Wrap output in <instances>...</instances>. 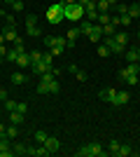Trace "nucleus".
Segmentation results:
<instances>
[{"instance_id": "1", "label": "nucleus", "mask_w": 140, "mask_h": 157, "mask_svg": "<svg viewBox=\"0 0 140 157\" xmlns=\"http://www.w3.org/2000/svg\"><path fill=\"white\" fill-rule=\"evenodd\" d=\"M63 19L82 21L84 19V7H82L80 2H66V5H63Z\"/></svg>"}, {"instance_id": "2", "label": "nucleus", "mask_w": 140, "mask_h": 157, "mask_svg": "<svg viewBox=\"0 0 140 157\" xmlns=\"http://www.w3.org/2000/svg\"><path fill=\"white\" fill-rule=\"evenodd\" d=\"M63 5H66V2H54V5L47 10V21H49V24L56 26V24L63 21Z\"/></svg>"}, {"instance_id": "3", "label": "nucleus", "mask_w": 140, "mask_h": 157, "mask_svg": "<svg viewBox=\"0 0 140 157\" xmlns=\"http://www.w3.org/2000/svg\"><path fill=\"white\" fill-rule=\"evenodd\" d=\"M77 155L80 157H100L103 155V145L100 143H89V145H84V148H80Z\"/></svg>"}, {"instance_id": "4", "label": "nucleus", "mask_w": 140, "mask_h": 157, "mask_svg": "<svg viewBox=\"0 0 140 157\" xmlns=\"http://www.w3.org/2000/svg\"><path fill=\"white\" fill-rule=\"evenodd\" d=\"M52 59H54V56H52V52H49V54H45L40 63H35V66H33V73L42 75V73H49V71H54V68H52Z\"/></svg>"}, {"instance_id": "5", "label": "nucleus", "mask_w": 140, "mask_h": 157, "mask_svg": "<svg viewBox=\"0 0 140 157\" xmlns=\"http://www.w3.org/2000/svg\"><path fill=\"white\" fill-rule=\"evenodd\" d=\"M26 35H28V38H38V35H40L38 17H35V14H28V17H26Z\"/></svg>"}, {"instance_id": "6", "label": "nucleus", "mask_w": 140, "mask_h": 157, "mask_svg": "<svg viewBox=\"0 0 140 157\" xmlns=\"http://www.w3.org/2000/svg\"><path fill=\"white\" fill-rule=\"evenodd\" d=\"M45 45L52 49V47H61V49H66L68 45V38H59V35H47L45 38Z\"/></svg>"}, {"instance_id": "7", "label": "nucleus", "mask_w": 140, "mask_h": 157, "mask_svg": "<svg viewBox=\"0 0 140 157\" xmlns=\"http://www.w3.org/2000/svg\"><path fill=\"white\" fill-rule=\"evenodd\" d=\"M103 40H105V47H107V49H110L112 54H124V52H126V47L119 45V42H117L112 35H110V38H103Z\"/></svg>"}, {"instance_id": "8", "label": "nucleus", "mask_w": 140, "mask_h": 157, "mask_svg": "<svg viewBox=\"0 0 140 157\" xmlns=\"http://www.w3.org/2000/svg\"><path fill=\"white\" fill-rule=\"evenodd\" d=\"M42 145H45L47 150H49V155H54V152H56V150H59V148H61L59 138H54V136H47V141H45V143H42Z\"/></svg>"}, {"instance_id": "9", "label": "nucleus", "mask_w": 140, "mask_h": 157, "mask_svg": "<svg viewBox=\"0 0 140 157\" xmlns=\"http://www.w3.org/2000/svg\"><path fill=\"white\" fill-rule=\"evenodd\" d=\"M98 96H100V101H105V103H112V105H114V101H117V92H114V89H103Z\"/></svg>"}, {"instance_id": "10", "label": "nucleus", "mask_w": 140, "mask_h": 157, "mask_svg": "<svg viewBox=\"0 0 140 157\" xmlns=\"http://www.w3.org/2000/svg\"><path fill=\"white\" fill-rule=\"evenodd\" d=\"M112 24L114 26H131V24H133V19H131V17H128V14H119V17H112Z\"/></svg>"}, {"instance_id": "11", "label": "nucleus", "mask_w": 140, "mask_h": 157, "mask_svg": "<svg viewBox=\"0 0 140 157\" xmlns=\"http://www.w3.org/2000/svg\"><path fill=\"white\" fill-rule=\"evenodd\" d=\"M100 38H103V26H100V24H93V28L89 31V40H91V42H98Z\"/></svg>"}, {"instance_id": "12", "label": "nucleus", "mask_w": 140, "mask_h": 157, "mask_svg": "<svg viewBox=\"0 0 140 157\" xmlns=\"http://www.w3.org/2000/svg\"><path fill=\"white\" fill-rule=\"evenodd\" d=\"M5 40H9V42H16V40H21L19 35H16V26H5Z\"/></svg>"}, {"instance_id": "13", "label": "nucleus", "mask_w": 140, "mask_h": 157, "mask_svg": "<svg viewBox=\"0 0 140 157\" xmlns=\"http://www.w3.org/2000/svg\"><path fill=\"white\" fill-rule=\"evenodd\" d=\"M23 117H26V115H23V113H19V110H12V113H9V122H12V124H16V127L23 122Z\"/></svg>"}, {"instance_id": "14", "label": "nucleus", "mask_w": 140, "mask_h": 157, "mask_svg": "<svg viewBox=\"0 0 140 157\" xmlns=\"http://www.w3.org/2000/svg\"><path fill=\"white\" fill-rule=\"evenodd\" d=\"M119 78L124 80V82H126V85H138V75H128V73H124V71H119Z\"/></svg>"}, {"instance_id": "15", "label": "nucleus", "mask_w": 140, "mask_h": 157, "mask_svg": "<svg viewBox=\"0 0 140 157\" xmlns=\"http://www.w3.org/2000/svg\"><path fill=\"white\" fill-rule=\"evenodd\" d=\"M128 17L131 19H140V2H131L128 5Z\"/></svg>"}, {"instance_id": "16", "label": "nucleus", "mask_w": 140, "mask_h": 157, "mask_svg": "<svg viewBox=\"0 0 140 157\" xmlns=\"http://www.w3.org/2000/svg\"><path fill=\"white\" fill-rule=\"evenodd\" d=\"M14 63L19 66V68H28V66H31V59H28V52H26V54H19Z\"/></svg>"}, {"instance_id": "17", "label": "nucleus", "mask_w": 140, "mask_h": 157, "mask_svg": "<svg viewBox=\"0 0 140 157\" xmlns=\"http://www.w3.org/2000/svg\"><path fill=\"white\" fill-rule=\"evenodd\" d=\"M126 61L128 63H140V56H138V52H135V49H126Z\"/></svg>"}, {"instance_id": "18", "label": "nucleus", "mask_w": 140, "mask_h": 157, "mask_svg": "<svg viewBox=\"0 0 140 157\" xmlns=\"http://www.w3.org/2000/svg\"><path fill=\"white\" fill-rule=\"evenodd\" d=\"M114 33H117V26H114L112 21L103 26V38H110V35H114Z\"/></svg>"}, {"instance_id": "19", "label": "nucleus", "mask_w": 140, "mask_h": 157, "mask_svg": "<svg viewBox=\"0 0 140 157\" xmlns=\"http://www.w3.org/2000/svg\"><path fill=\"white\" fill-rule=\"evenodd\" d=\"M93 28V21H89V19H82V24H80V31H82V35H89V31Z\"/></svg>"}, {"instance_id": "20", "label": "nucleus", "mask_w": 140, "mask_h": 157, "mask_svg": "<svg viewBox=\"0 0 140 157\" xmlns=\"http://www.w3.org/2000/svg\"><path fill=\"white\" fill-rule=\"evenodd\" d=\"M128 98H131V96H128L126 92H117V101H114V105H126Z\"/></svg>"}, {"instance_id": "21", "label": "nucleus", "mask_w": 140, "mask_h": 157, "mask_svg": "<svg viewBox=\"0 0 140 157\" xmlns=\"http://www.w3.org/2000/svg\"><path fill=\"white\" fill-rule=\"evenodd\" d=\"M16 134H19V129H16V124H9V127H5V136L12 141V138H16Z\"/></svg>"}, {"instance_id": "22", "label": "nucleus", "mask_w": 140, "mask_h": 157, "mask_svg": "<svg viewBox=\"0 0 140 157\" xmlns=\"http://www.w3.org/2000/svg\"><path fill=\"white\" fill-rule=\"evenodd\" d=\"M119 141H117V138H112V141H110V143H107V152H110V155H117V150H119Z\"/></svg>"}, {"instance_id": "23", "label": "nucleus", "mask_w": 140, "mask_h": 157, "mask_svg": "<svg viewBox=\"0 0 140 157\" xmlns=\"http://www.w3.org/2000/svg\"><path fill=\"white\" fill-rule=\"evenodd\" d=\"M42 56H45V54H40V52H28V59H31V66L40 63V61H42Z\"/></svg>"}, {"instance_id": "24", "label": "nucleus", "mask_w": 140, "mask_h": 157, "mask_svg": "<svg viewBox=\"0 0 140 157\" xmlns=\"http://www.w3.org/2000/svg\"><path fill=\"white\" fill-rule=\"evenodd\" d=\"M124 73H128V75H138V73H140V63H128L126 68H124Z\"/></svg>"}, {"instance_id": "25", "label": "nucleus", "mask_w": 140, "mask_h": 157, "mask_svg": "<svg viewBox=\"0 0 140 157\" xmlns=\"http://www.w3.org/2000/svg\"><path fill=\"white\" fill-rule=\"evenodd\" d=\"M110 21H112V17H110L107 12H98V24L100 26H105V24H110Z\"/></svg>"}, {"instance_id": "26", "label": "nucleus", "mask_w": 140, "mask_h": 157, "mask_svg": "<svg viewBox=\"0 0 140 157\" xmlns=\"http://www.w3.org/2000/svg\"><path fill=\"white\" fill-rule=\"evenodd\" d=\"M131 152H133V150H131V145L121 143V145H119V150H117V155H119V157H126V155H131Z\"/></svg>"}, {"instance_id": "27", "label": "nucleus", "mask_w": 140, "mask_h": 157, "mask_svg": "<svg viewBox=\"0 0 140 157\" xmlns=\"http://www.w3.org/2000/svg\"><path fill=\"white\" fill-rule=\"evenodd\" d=\"M80 35H82V31H80V28H70V31H68V35H66V38H68V40H73V42H75V40L80 38Z\"/></svg>"}, {"instance_id": "28", "label": "nucleus", "mask_w": 140, "mask_h": 157, "mask_svg": "<svg viewBox=\"0 0 140 157\" xmlns=\"http://www.w3.org/2000/svg\"><path fill=\"white\" fill-rule=\"evenodd\" d=\"M12 82H14V85H23V82H26V75H23V73H14Z\"/></svg>"}, {"instance_id": "29", "label": "nucleus", "mask_w": 140, "mask_h": 157, "mask_svg": "<svg viewBox=\"0 0 140 157\" xmlns=\"http://www.w3.org/2000/svg\"><path fill=\"white\" fill-rule=\"evenodd\" d=\"M112 38L117 40V42H119V45H124V47H126V40H128V35H126V33H114Z\"/></svg>"}, {"instance_id": "30", "label": "nucleus", "mask_w": 140, "mask_h": 157, "mask_svg": "<svg viewBox=\"0 0 140 157\" xmlns=\"http://www.w3.org/2000/svg\"><path fill=\"white\" fill-rule=\"evenodd\" d=\"M12 49H14V52H16V54H26V47H23V40H16Z\"/></svg>"}, {"instance_id": "31", "label": "nucleus", "mask_w": 140, "mask_h": 157, "mask_svg": "<svg viewBox=\"0 0 140 157\" xmlns=\"http://www.w3.org/2000/svg\"><path fill=\"white\" fill-rule=\"evenodd\" d=\"M26 148L28 145H23V143H14L12 150H14V155H26Z\"/></svg>"}, {"instance_id": "32", "label": "nucleus", "mask_w": 140, "mask_h": 157, "mask_svg": "<svg viewBox=\"0 0 140 157\" xmlns=\"http://www.w3.org/2000/svg\"><path fill=\"white\" fill-rule=\"evenodd\" d=\"M96 10H98V12H107V10H110V2H107V0H98V2H96Z\"/></svg>"}, {"instance_id": "33", "label": "nucleus", "mask_w": 140, "mask_h": 157, "mask_svg": "<svg viewBox=\"0 0 140 157\" xmlns=\"http://www.w3.org/2000/svg\"><path fill=\"white\" fill-rule=\"evenodd\" d=\"M33 136H35V141H38V143H45V141H47V136H49V134H47V131H35Z\"/></svg>"}, {"instance_id": "34", "label": "nucleus", "mask_w": 140, "mask_h": 157, "mask_svg": "<svg viewBox=\"0 0 140 157\" xmlns=\"http://www.w3.org/2000/svg\"><path fill=\"white\" fill-rule=\"evenodd\" d=\"M16 105H19V101H9V98H7V101H5V108H7V113L16 110Z\"/></svg>"}, {"instance_id": "35", "label": "nucleus", "mask_w": 140, "mask_h": 157, "mask_svg": "<svg viewBox=\"0 0 140 157\" xmlns=\"http://www.w3.org/2000/svg\"><path fill=\"white\" fill-rule=\"evenodd\" d=\"M114 7H117V12H119V14H128V5H126V2H117Z\"/></svg>"}, {"instance_id": "36", "label": "nucleus", "mask_w": 140, "mask_h": 157, "mask_svg": "<svg viewBox=\"0 0 140 157\" xmlns=\"http://www.w3.org/2000/svg\"><path fill=\"white\" fill-rule=\"evenodd\" d=\"M84 17H87L89 21H98V10H93V12H84Z\"/></svg>"}, {"instance_id": "37", "label": "nucleus", "mask_w": 140, "mask_h": 157, "mask_svg": "<svg viewBox=\"0 0 140 157\" xmlns=\"http://www.w3.org/2000/svg\"><path fill=\"white\" fill-rule=\"evenodd\" d=\"M14 12H23V0H14Z\"/></svg>"}, {"instance_id": "38", "label": "nucleus", "mask_w": 140, "mask_h": 157, "mask_svg": "<svg viewBox=\"0 0 140 157\" xmlns=\"http://www.w3.org/2000/svg\"><path fill=\"white\" fill-rule=\"evenodd\" d=\"M75 78L80 80V82H84V80H87V73H84V71H80V68H77V71H75Z\"/></svg>"}, {"instance_id": "39", "label": "nucleus", "mask_w": 140, "mask_h": 157, "mask_svg": "<svg viewBox=\"0 0 140 157\" xmlns=\"http://www.w3.org/2000/svg\"><path fill=\"white\" fill-rule=\"evenodd\" d=\"M98 56H110V49H107L105 45H100L98 47Z\"/></svg>"}, {"instance_id": "40", "label": "nucleus", "mask_w": 140, "mask_h": 157, "mask_svg": "<svg viewBox=\"0 0 140 157\" xmlns=\"http://www.w3.org/2000/svg\"><path fill=\"white\" fill-rule=\"evenodd\" d=\"M16 110L26 115V113H28V103H23V101H19V105H16Z\"/></svg>"}, {"instance_id": "41", "label": "nucleus", "mask_w": 140, "mask_h": 157, "mask_svg": "<svg viewBox=\"0 0 140 157\" xmlns=\"http://www.w3.org/2000/svg\"><path fill=\"white\" fill-rule=\"evenodd\" d=\"M7 19V26H16V19H14V14H5Z\"/></svg>"}, {"instance_id": "42", "label": "nucleus", "mask_w": 140, "mask_h": 157, "mask_svg": "<svg viewBox=\"0 0 140 157\" xmlns=\"http://www.w3.org/2000/svg\"><path fill=\"white\" fill-rule=\"evenodd\" d=\"M7 52H9V49H7V47H5V42H2V45H0V56L5 59V56H7Z\"/></svg>"}, {"instance_id": "43", "label": "nucleus", "mask_w": 140, "mask_h": 157, "mask_svg": "<svg viewBox=\"0 0 140 157\" xmlns=\"http://www.w3.org/2000/svg\"><path fill=\"white\" fill-rule=\"evenodd\" d=\"M61 52H63L61 47H52V56H61Z\"/></svg>"}, {"instance_id": "44", "label": "nucleus", "mask_w": 140, "mask_h": 157, "mask_svg": "<svg viewBox=\"0 0 140 157\" xmlns=\"http://www.w3.org/2000/svg\"><path fill=\"white\" fill-rule=\"evenodd\" d=\"M0 101H7V92L5 89H0Z\"/></svg>"}, {"instance_id": "45", "label": "nucleus", "mask_w": 140, "mask_h": 157, "mask_svg": "<svg viewBox=\"0 0 140 157\" xmlns=\"http://www.w3.org/2000/svg\"><path fill=\"white\" fill-rule=\"evenodd\" d=\"M2 42H7V40H5V33H0V45H2Z\"/></svg>"}, {"instance_id": "46", "label": "nucleus", "mask_w": 140, "mask_h": 157, "mask_svg": "<svg viewBox=\"0 0 140 157\" xmlns=\"http://www.w3.org/2000/svg\"><path fill=\"white\" fill-rule=\"evenodd\" d=\"M107 2H110V5H117V2H119V0H107Z\"/></svg>"}, {"instance_id": "47", "label": "nucleus", "mask_w": 140, "mask_h": 157, "mask_svg": "<svg viewBox=\"0 0 140 157\" xmlns=\"http://www.w3.org/2000/svg\"><path fill=\"white\" fill-rule=\"evenodd\" d=\"M2 2H7V5H14V0H2Z\"/></svg>"}, {"instance_id": "48", "label": "nucleus", "mask_w": 140, "mask_h": 157, "mask_svg": "<svg viewBox=\"0 0 140 157\" xmlns=\"http://www.w3.org/2000/svg\"><path fill=\"white\" fill-rule=\"evenodd\" d=\"M0 134H5V127H2V124H0Z\"/></svg>"}, {"instance_id": "49", "label": "nucleus", "mask_w": 140, "mask_h": 157, "mask_svg": "<svg viewBox=\"0 0 140 157\" xmlns=\"http://www.w3.org/2000/svg\"><path fill=\"white\" fill-rule=\"evenodd\" d=\"M63 2H77V0H63Z\"/></svg>"}, {"instance_id": "50", "label": "nucleus", "mask_w": 140, "mask_h": 157, "mask_svg": "<svg viewBox=\"0 0 140 157\" xmlns=\"http://www.w3.org/2000/svg\"><path fill=\"white\" fill-rule=\"evenodd\" d=\"M2 61H5V59H2V56H0V66H2Z\"/></svg>"}, {"instance_id": "51", "label": "nucleus", "mask_w": 140, "mask_h": 157, "mask_svg": "<svg viewBox=\"0 0 140 157\" xmlns=\"http://www.w3.org/2000/svg\"><path fill=\"white\" fill-rule=\"evenodd\" d=\"M135 52H138V56H140V47H138V49H135Z\"/></svg>"}, {"instance_id": "52", "label": "nucleus", "mask_w": 140, "mask_h": 157, "mask_svg": "<svg viewBox=\"0 0 140 157\" xmlns=\"http://www.w3.org/2000/svg\"><path fill=\"white\" fill-rule=\"evenodd\" d=\"M138 40H140V31H138Z\"/></svg>"}, {"instance_id": "53", "label": "nucleus", "mask_w": 140, "mask_h": 157, "mask_svg": "<svg viewBox=\"0 0 140 157\" xmlns=\"http://www.w3.org/2000/svg\"><path fill=\"white\" fill-rule=\"evenodd\" d=\"M91 2H98V0H91Z\"/></svg>"}, {"instance_id": "54", "label": "nucleus", "mask_w": 140, "mask_h": 157, "mask_svg": "<svg viewBox=\"0 0 140 157\" xmlns=\"http://www.w3.org/2000/svg\"><path fill=\"white\" fill-rule=\"evenodd\" d=\"M0 138H2V134H0Z\"/></svg>"}, {"instance_id": "55", "label": "nucleus", "mask_w": 140, "mask_h": 157, "mask_svg": "<svg viewBox=\"0 0 140 157\" xmlns=\"http://www.w3.org/2000/svg\"><path fill=\"white\" fill-rule=\"evenodd\" d=\"M0 89H2V87H0Z\"/></svg>"}, {"instance_id": "56", "label": "nucleus", "mask_w": 140, "mask_h": 157, "mask_svg": "<svg viewBox=\"0 0 140 157\" xmlns=\"http://www.w3.org/2000/svg\"><path fill=\"white\" fill-rule=\"evenodd\" d=\"M138 2H140V0H138Z\"/></svg>"}]
</instances>
